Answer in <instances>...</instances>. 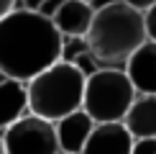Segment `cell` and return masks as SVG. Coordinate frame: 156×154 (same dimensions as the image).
<instances>
[{
	"label": "cell",
	"mask_w": 156,
	"mask_h": 154,
	"mask_svg": "<svg viewBox=\"0 0 156 154\" xmlns=\"http://www.w3.org/2000/svg\"><path fill=\"white\" fill-rule=\"evenodd\" d=\"M62 57V34L38 10L13 8L0 18V75L18 82L34 80Z\"/></svg>",
	"instance_id": "cell-1"
},
{
	"label": "cell",
	"mask_w": 156,
	"mask_h": 154,
	"mask_svg": "<svg viewBox=\"0 0 156 154\" xmlns=\"http://www.w3.org/2000/svg\"><path fill=\"white\" fill-rule=\"evenodd\" d=\"M148 38L144 13L126 3H113L95 10L87 31L90 49L100 59L102 69H126L136 49Z\"/></svg>",
	"instance_id": "cell-2"
},
{
	"label": "cell",
	"mask_w": 156,
	"mask_h": 154,
	"mask_svg": "<svg viewBox=\"0 0 156 154\" xmlns=\"http://www.w3.org/2000/svg\"><path fill=\"white\" fill-rule=\"evenodd\" d=\"M84 75L69 62H54L34 80L26 82L28 113H36L46 121H59L67 113L80 111L84 98Z\"/></svg>",
	"instance_id": "cell-3"
},
{
	"label": "cell",
	"mask_w": 156,
	"mask_h": 154,
	"mask_svg": "<svg viewBox=\"0 0 156 154\" xmlns=\"http://www.w3.org/2000/svg\"><path fill=\"white\" fill-rule=\"evenodd\" d=\"M133 98L136 87L126 69H100L84 82L82 111H87L95 123H115L126 118Z\"/></svg>",
	"instance_id": "cell-4"
},
{
	"label": "cell",
	"mask_w": 156,
	"mask_h": 154,
	"mask_svg": "<svg viewBox=\"0 0 156 154\" xmlns=\"http://www.w3.org/2000/svg\"><path fill=\"white\" fill-rule=\"evenodd\" d=\"M0 136L5 141L8 154H56L59 152L54 121H46L36 113L21 116Z\"/></svg>",
	"instance_id": "cell-5"
},
{
	"label": "cell",
	"mask_w": 156,
	"mask_h": 154,
	"mask_svg": "<svg viewBox=\"0 0 156 154\" xmlns=\"http://www.w3.org/2000/svg\"><path fill=\"white\" fill-rule=\"evenodd\" d=\"M131 146H133V136L123 121L95 123L80 154H131Z\"/></svg>",
	"instance_id": "cell-6"
},
{
	"label": "cell",
	"mask_w": 156,
	"mask_h": 154,
	"mask_svg": "<svg viewBox=\"0 0 156 154\" xmlns=\"http://www.w3.org/2000/svg\"><path fill=\"white\" fill-rule=\"evenodd\" d=\"M126 75L133 82L136 93L156 95V41L146 38L133 51L128 64H126Z\"/></svg>",
	"instance_id": "cell-7"
},
{
	"label": "cell",
	"mask_w": 156,
	"mask_h": 154,
	"mask_svg": "<svg viewBox=\"0 0 156 154\" xmlns=\"http://www.w3.org/2000/svg\"><path fill=\"white\" fill-rule=\"evenodd\" d=\"M54 128H56V141H59V152H67V154H80L82 146L87 144V136L92 134L95 128V121L87 116V111H72L67 113L64 118L54 121Z\"/></svg>",
	"instance_id": "cell-8"
},
{
	"label": "cell",
	"mask_w": 156,
	"mask_h": 154,
	"mask_svg": "<svg viewBox=\"0 0 156 154\" xmlns=\"http://www.w3.org/2000/svg\"><path fill=\"white\" fill-rule=\"evenodd\" d=\"M92 18H95V10L87 0H64L51 21L62 36H87Z\"/></svg>",
	"instance_id": "cell-9"
},
{
	"label": "cell",
	"mask_w": 156,
	"mask_h": 154,
	"mask_svg": "<svg viewBox=\"0 0 156 154\" xmlns=\"http://www.w3.org/2000/svg\"><path fill=\"white\" fill-rule=\"evenodd\" d=\"M28 113V93L26 82L0 75V134L10 123H16L21 116Z\"/></svg>",
	"instance_id": "cell-10"
},
{
	"label": "cell",
	"mask_w": 156,
	"mask_h": 154,
	"mask_svg": "<svg viewBox=\"0 0 156 154\" xmlns=\"http://www.w3.org/2000/svg\"><path fill=\"white\" fill-rule=\"evenodd\" d=\"M123 123H126V128L131 131L133 139L156 136V95L136 93Z\"/></svg>",
	"instance_id": "cell-11"
},
{
	"label": "cell",
	"mask_w": 156,
	"mask_h": 154,
	"mask_svg": "<svg viewBox=\"0 0 156 154\" xmlns=\"http://www.w3.org/2000/svg\"><path fill=\"white\" fill-rule=\"evenodd\" d=\"M59 59L74 64V67L84 75V80L102 69L100 59H97L95 51L90 49L87 36H62V57Z\"/></svg>",
	"instance_id": "cell-12"
},
{
	"label": "cell",
	"mask_w": 156,
	"mask_h": 154,
	"mask_svg": "<svg viewBox=\"0 0 156 154\" xmlns=\"http://www.w3.org/2000/svg\"><path fill=\"white\" fill-rule=\"evenodd\" d=\"M131 154H156V136H144V139H133Z\"/></svg>",
	"instance_id": "cell-13"
},
{
	"label": "cell",
	"mask_w": 156,
	"mask_h": 154,
	"mask_svg": "<svg viewBox=\"0 0 156 154\" xmlns=\"http://www.w3.org/2000/svg\"><path fill=\"white\" fill-rule=\"evenodd\" d=\"M144 21H146V34L151 41H156V5H151L146 13H144Z\"/></svg>",
	"instance_id": "cell-14"
},
{
	"label": "cell",
	"mask_w": 156,
	"mask_h": 154,
	"mask_svg": "<svg viewBox=\"0 0 156 154\" xmlns=\"http://www.w3.org/2000/svg\"><path fill=\"white\" fill-rule=\"evenodd\" d=\"M62 3H64V0H44V3L38 5V13L46 16V18H54V13L62 8Z\"/></svg>",
	"instance_id": "cell-15"
},
{
	"label": "cell",
	"mask_w": 156,
	"mask_h": 154,
	"mask_svg": "<svg viewBox=\"0 0 156 154\" xmlns=\"http://www.w3.org/2000/svg\"><path fill=\"white\" fill-rule=\"evenodd\" d=\"M126 5H131V8H136V10H141V13H146L151 5H156V0H123Z\"/></svg>",
	"instance_id": "cell-16"
},
{
	"label": "cell",
	"mask_w": 156,
	"mask_h": 154,
	"mask_svg": "<svg viewBox=\"0 0 156 154\" xmlns=\"http://www.w3.org/2000/svg\"><path fill=\"white\" fill-rule=\"evenodd\" d=\"M13 8H18V0H0V18L8 16Z\"/></svg>",
	"instance_id": "cell-17"
},
{
	"label": "cell",
	"mask_w": 156,
	"mask_h": 154,
	"mask_svg": "<svg viewBox=\"0 0 156 154\" xmlns=\"http://www.w3.org/2000/svg\"><path fill=\"white\" fill-rule=\"evenodd\" d=\"M44 0H18V8H28V10H38Z\"/></svg>",
	"instance_id": "cell-18"
},
{
	"label": "cell",
	"mask_w": 156,
	"mask_h": 154,
	"mask_svg": "<svg viewBox=\"0 0 156 154\" xmlns=\"http://www.w3.org/2000/svg\"><path fill=\"white\" fill-rule=\"evenodd\" d=\"M113 3H123V0H90L92 10H100V8H105V5H113Z\"/></svg>",
	"instance_id": "cell-19"
},
{
	"label": "cell",
	"mask_w": 156,
	"mask_h": 154,
	"mask_svg": "<svg viewBox=\"0 0 156 154\" xmlns=\"http://www.w3.org/2000/svg\"><path fill=\"white\" fill-rule=\"evenodd\" d=\"M0 154H8V152H5V141H3V136H0Z\"/></svg>",
	"instance_id": "cell-20"
},
{
	"label": "cell",
	"mask_w": 156,
	"mask_h": 154,
	"mask_svg": "<svg viewBox=\"0 0 156 154\" xmlns=\"http://www.w3.org/2000/svg\"><path fill=\"white\" fill-rule=\"evenodd\" d=\"M56 154H67V152H56Z\"/></svg>",
	"instance_id": "cell-21"
},
{
	"label": "cell",
	"mask_w": 156,
	"mask_h": 154,
	"mask_svg": "<svg viewBox=\"0 0 156 154\" xmlns=\"http://www.w3.org/2000/svg\"><path fill=\"white\" fill-rule=\"evenodd\" d=\"M87 3H90V0H87Z\"/></svg>",
	"instance_id": "cell-22"
}]
</instances>
